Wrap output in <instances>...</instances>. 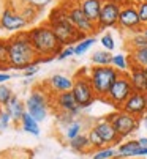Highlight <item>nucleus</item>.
Returning a JSON list of instances; mask_svg holds the SVG:
<instances>
[{
  "label": "nucleus",
  "mask_w": 147,
  "mask_h": 159,
  "mask_svg": "<svg viewBox=\"0 0 147 159\" xmlns=\"http://www.w3.org/2000/svg\"><path fill=\"white\" fill-rule=\"evenodd\" d=\"M100 43H101V46L105 48V51L112 52V51L115 49V41H114V36H112L111 33H105V35L101 36Z\"/></svg>",
  "instance_id": "72a5a7b5"
},
{
  "label": "nucleus",
  "mask_w": 147,
  "mask_h": 159,
  "mask_svg": "<svg viewBox=\"0 0 147 159\" xmlns=\"http://www.w3.org/2000/svg\"><path fill=\"white\" fill-rule=\"evenodd\" d=\"M136 8H138L142 25L147 27V0H139V2H136Z\"/></svg>",
  "instance_id": "c9c22d12"
},
{
  "label": "nucleus",
  "mask_w": 147,
  "mask_h": 159,
  "mask_svg": "<svg viewBox=\"0 0 147 159\" xmlns=\"http://www.w3.org/2000/svg\"><path fill=\"white\" fill-rule=\"evenodd\" d=\"M66 8H68V17H70V20L73 22V25H75L79 32L86 33L87 36L92 35V33H95V32H98L96 24H95V22H92V20L84 14V11L79 8L78 2L73 3L71 7H66Z\"/></svg>",
  "instance_id": "9b49d317"
},
{
  "label": "nucleus",
  "mask_w": 147,
  "mask_h": 159,
  "mask_svg": "<svg viewBox=\"0 0 147 159\" xmlns=\"http://www.w3.org/2000/svg\"><path fill=\"white\" fill-rule=\"evenodd\" d=\"M138 142L141 147H147V137H141V139H138Z\"/></svg>",
  "instance_id": "37998d69"
},
{
  "label": "nucleus",
  "mask_w": 147,
  "mask_h": 159,
  "mask_svg": "<svg viewBox=\"0 0 147 159\" xmlns=\"http://www.w3.org/2000/svg\"><path fill=\"white\" fill-rule=\"evenodd\" d=\"M139 148H141V145H139L138 140L124 142V143H120L117 147V157L119 159H131V157H136Z\"/></svg>",
  "instance_id": "6ab92c4d"
},
{
  "label": "nucleus",
  "mask_w": 147,
  "mask_h": 159,
  "mask_svg": "<svg viewBox=\"0 0 147 159\" xmlns=\"http://www.w3.org/2000/svg\"><path fill=\"white\" fill-rule=\"evenodd\" d=\"M71 55H75V46H65L60 52H59V55L56 57L57 60H65V58H68V57H71Z\"/></svg>",
  "instance_id": "58836bf2"
},
{
  "label": "nucleus",
  "mask_w": 147,
  "mask_h": 159,
  "mask_svg": "<svg viewBox=\"0 0 147 159\" xmlns=\"http://www.w3.org/2000/svg\"><path fill=\"white\" fill-rule=\"evenodd\" d=\"M11 76L8 73H3V71H0V84H5L7 80H10Z\"/></svg>",
  "instance_id": "a19ab883"
},
{
  "label": "nucleus",
  "mask_w": 147,
  "mask_h": 159,
  "mask_svg": "<svg viewBox=\"0 0 147 159\" xmlns=\"http://www.w3.org/2000/svg\"><path fill=\"white\" fill-rule=\"evenodd\" d=\"M49 95H57L63 92H71L73 88V77H68L65 74H54L47 80Z\"/></svg>",
  "instance_id": "f3484780"
},
{
  "label": "nucleus",
  "mask_w": 147,
  "mask_h": 159,
  "mask_svg": "<svg viewBox=\"0 0 147 159\" xmlns=\"http://www.w3.org/2000/svg\"><path fill=\"white\" fill-rule=\"evenodd\" d=\"M105 118L114 125V128H115V131L120 135L122 140L133 135L139 129V123H141V118L133 117L124 110H115V112L109 113V115H106Z\"/></svg>",
  "instance_id": "0eeeda50"
},
{
  "label": "nucleus",
  "mask_w": 147,
  "mask_h": 159,
  "mask_svg": "<svg viewBox=\"0 0 147 159\" xmlns=\"http://www.w3.org/2000/svg\"><path fill=\"white\" fill-rule=\"evenodd\" d=\"M120 10H122V5H119L115 2H111V0H105V3L101 7V13H100V19H98V22H96L98 32L117 27Z\"/></svg>",
  "instance_id": "9d476101"
},
{
  "label": "nucleus",
  "mask_w": 147,
  "mask_h": 159,
  "mask_svg": "<svg viewBox=\"0 0 147 159\" xmlns=\"http://www.w3.org/2000/svg\"><path fill=\"white\" fill-rule=\"evenodd\" d=\"M46 24L51 25V29L54 30L56 36L59 38V41L63 48L78 44L79 41L87 38L86 33L79 32L75 25H73V22L68 17V8L63 7V5L52 10V13L49 14V19H47Z\"/></svg>",
  "instance_id": "7ed1b4c3"
},
{
  "label": "nucleus",
  "mask_w": 147,
  "mask_h": 159,
  "mask_svg": "<svg viewBox=\"0 0 147 159\" xmlns=\"http://www.w3.org/2000/svg\"><path fill=\"white\" fill-rule=\"evenodd\" d=\"M120 76V73L115 70L112 65L109 66H92L89 70V77L93 85V90L96 93V98L106 101V96L109 93V88L115 82V79Z\"/></svg>",
  "instance_id": "20e7f679"
},
{
  "label": "nucleus",
  "mask_w": 147,
  "mask_h": 159,
  "mask_svg": "<svg viewBox=\"0 0 147 159\" xmlns=\"http://www.w3.org/2000/svg\"><path fill=\"white\" fill-rule=\"evenodd\" d=\"M128 60H130V66L147 68V48L128 51Z\"/></svg>",
  "instance_id": "4be33fe9"
},
{
  "label": "nucleus",
  "mask_w": 147,
  "mask_h": 159,
  "mask_svg": "<svg viewBox=\"0 0 147 159\" xmlns=\"http://www.w3.org/2000/svg\"><path fill=\"white\" fill-rule=\"evenodd\" d=\"M10 68V44L8 39H0V71L7 73Z\"/></svg>",
  "instance_id": "b1692460"
},
{
  "label": "nucleus",
  "mask_w": 147,
  "mask_h": 159,
  "mask_svg": "<svg viewBox=\"0 0 147 159\" xmlns=\"http://www.w3.org/2000/svg\"><path fill=\"white\" fill-rule=\"evenodd\" d=\"M29 24L27 20L21 16V13L14 11L13 8H5L0 14V29L7 32H22Z\"/></svg>",
  "instance_id": "ddd939ff"
},
{
  "label": "nucleus",
  "mask_w": 147,
  "mask_h": 159,
  "mask_svg": "<svg viewBox=\"0 0 147 159\" xmlns=\"http://www.w3.org/2000/svg\"><path fill=\"white\" fill-rule=\"evenodd\" d=\"M111 65L115 68L119 73H128L130 70V60L127 54H112V61Z\"/></svg>",
  "instance_id": "393cba45"
},
{
  "label": "nucleus",
  "mask_w": 147,
  "mask_h": 159,
  "mask_svg": "<svg viewBox=\"0 0 147 159\" xmlns=\"http://www.w3.org/2000/svg\"><path fill=\"white\" fill-rule=\"evenodd\" d=\"M68 145L73 151H76V153H93V148L90 147L87 134H82V132L79 135H76L75 139H71L68 142Z\"/></svg>",
  "instance_id": "aec40b11"
},
{
  "label": "nucleus",
  "mask_w": 147,
  "mask_h": 159,
  "mask_svg": "<svg viewBox=\"0 0 147 159\" xmlns=\"http://www.w3.org/2000/svg\"><path fill=\"white\" fill-rule=\"evenodd\" d=\"M26 3H29V5H32L33 8H37V10H43V8H46L49 3H52V0H24Z\"/></svg>",
  "instance_id": "4c0bfd02"
},
{
  "label": "nucleus",
  "mask_w": 147,
  "mask_h": 159,
  "mask_svg": "<svg viewBox=\"0 0 147 159\" xmlns=\"http://www.w3.org/2000/svg\"><path fill=\"white\" fill-rule=\"evenodd\" d=\"M95 43H96V38H95V36H87V38H84L82 41H79L78 44H75V55H84Z\"/></svg>",
  "instance_id": "c85d7f7f"
},
{
  "label": "nucleus",
  "mask_w": 147,
  "mask_h": 159,
  "mask_svg": "<svg viewBox=\"0 0 147 159\" xmlns=\"http://www.w3.org/2000/svg\"><path fill=\"white\" fill-rule=\"evenodd\" d=\"M81 132H82V123L78 121V120H75L71 125H68L65 128V139L70 142L71 139H75L76 135H79Z\"/></svg>",
  "instance_id": "7c9ffc66"
},
{
  "label": "nucleus",
  "mask_w": 147,
  "mask_h": 159,
  "mask_svg": "<svg viewBox=\"0 0 147 159\" xmlns=\"http://www.w3.org/2000/svg\"><path fill=\"white\" fill-rule=\"evenodd\" d=\"M21 126H22L24 131H27V132H30L33 135H40V125L27 110H26V113H24L22 118H21Z\"/></svg>",
  "instance_id": "5701e85b"
},
{
  "label": "nucleus",
  "mask_w": 147,
  "mask_h": 159,
  "mask_svg": "<svg viewBox=\"0 0 147 159\" xmlns=\"http://www.w3.org/2000/svg\"><path fill=\"white\" fill-rule=\"evenodd\" d=\"M38 13H40V10L33 8V7H32V5H29V3H24V5H22V8H21V16L27 20V24H32V22L37 19Z\"/></svg>",
  "instance_id": "2f4dec72"
},
{
  "label": "nucleus",
  "mask_w": 147,
  "mask_h": 159,
  "mask_svg": "<svg viewBox=\"0 0 147 159\" xmlns=\"http://www.w3.org/2000/svg\"><path fill=\"white\" fill-rule=\"evenodd\" d=\"M114 159H119V157H114Z\"/></svg>",
  "instance_id": "de8ad7c7"
},
{
  "label": "nucleus",
  "mask_w": 147,
  "mask_h": 159,
  "mask_svg": "<svg viewBox=\"0 0 147 159\" xmlns=\"http://www.w3.org/2000/svg\"><path fill=\"white\" fill-rule=\"evenodd\" d=\"M14 93L11 92L10 87H7L5 84H0V107H7Z\"/></svg>",
  "instance_id": "473e14b6"
},
{
  "label": "nucleus",
  "mask_w": 147,
  "mask_h": 159,
  "mask_svg": "<svg viewBox=\"0 0 147 159\" xmlns=\"http://www.w3.org/2000/svg\"><path fill=\"white\" fill-rule=\"evenodd\" d=\"M114 157H117V150H114L112 147H105L92 153V159H114Z\"/></svg>",
  "instance_id": "c756f323"
},
{
  "label": "nucleus",
  "mask_w": 147,
  "mask_h": 159,
  "mask_svg": "<svg viewBox=\"0 0 147 159\" xmlns=\"http://www.w3.org/2000/svg\"><path fill=\"white\" fill-rule=\"evenodd\" d=\"M112 61V52L109 51H95L92 54V63L95 66H109Z\"/></svg>",
  "instance_id": "a878e982"
},
{
  "label": "nucleus",
  "mask_w": 147,
  "mask_h": 159,
  "mask_svg": "<svg viewBox=\"0 0 147 159\" xmlns=\"http://www.w3.org/2000/svg\"><path fill=\"white\" fill-rule=\"evenodd\" d=\"M10 44V68L24 71L32 65L40 63V57L32 46L27 32H17L8 39Z\"/></svg>",
  "instance_id": "f257e3e1"
},
{
  "label": "nucleus",
  "mask_w": 147,
  "mask_h": 159,
  "mask_svg": "<svg viewBox=\"0 0 147 159\" xmlns=\"http://www.w3.org/2000/svg\"><path fill=\"white\" fill-rule=\"evenodd\" d=\"M111 2H115V3H119V5H122V3L125 5V3L128 2V0H111Z\"/></svg>",
  "instance_id": "c03bdc74"
},
{
  "label": "nucleus",
  "mask_w": 147,
  "mask_h": 159,
  "mask_svg": "<svg viewBox=\"0 0 147 159\" xmlns=\"http://www.w3.org/2000/svg\"><path fill=\"white\" fill-rule=\"evenodd\" d=\"M133 92H135V88L130 82L128 73H120V76L115 79V82L109 88V93H108L105 102L114 106L115 110H120L124 102L133 95Z\"/></svg>",
  "instance_id": "423d86ee"
},
{
  "label": "nucleus",
  "mask_w": 147,
  "mask_h": 159,
  "mask_svg": "<svg viewBox=\"0 0 147 159\" xmlns=\"http://www.w3.org/2000/svg\"><path fill=\"white\" fill-rule=\"evenodd\" d=\"M38 65H32V66H29L27 70H24V76L26 77H30V76H33V74H37L38 73Z\"/></svg>",
  "instance_id": "ea45409f"
},
{
  "label": "nucleus",
  "mask_w": 147,
  "mask_h": 159,
  "mask_svg": "<svg viewBox=\"0 0 147 159\" xmlns=\"http://www.w3.org/2000/svg\"><path fill=\"white\" fill-rule=\"evenodd\" d=\"M75 120H76V117L71 115V113H68V112H59V113H57V121H59V125L63 126V128H66L68 125H71Z\"/></svg>",
  "instance_id": "f704fd0d"
},
{
  "label": "nucleus",
  "mask_w": 147,
  "mask_h": 159,
  "mask_svg": "<svg viewBox=\"0 0 147 159\" xmlns=\"http://www.w3.org/2000/svg\"><path fill=\"white\" fill-rule=\"evenodd\" d=\"M142 33H144V35L147 36V27H144V30H142Z\"/></svg>",
  "instance_id": "a18cd8bd"
},
{
  "label": "nucleus",
  "mask_w": 147,
  "mask_h": 159,
  "mask_svg": "<svg viewBox=\"0 0 147 159\" xmlns=\"http://www.w3.org/2000/svg\"><path fill=\"white\" fill-rule=\"evenodd\" d=\"M49 106H51V95H44L40 90H33L26 101V110L38 123L46 120Z\"/></svg>",
  "instance_id": "1a4fd4ad"
},
{
  "label": "nucleus",
  "mask_w": 147,
  "mask_h": 159,
  "mask_svg": "<svg viewBox=\"0 0 147 159\" xmlns=\"http://www.w3.org/2000/svg\"><path fill=\"white\" fill-rule=\"evenodd\" d=\"M51 106H54L59 112H68L71 115L78 117L81 113V106L78 104L75 95L71 92H63L57 95H51Z\"/></svg>",
  "instance_id": "f8f14e48"
},
{
  "label": "nucleus",
  "mask_w": 147,
  "mask_h": 159,
  "mask_svg": "<svg viewBox=\"0 0 147 159\" xmlns=\"http://www.w3.org/2000/svg\"><path fill=\"white\" fill-rule=\"evenodd\" d=\"M0 109H2V107H0Z\"/></svg>",
  "instance_id": "09e8293b"
},
{
  "label": "nucleus",
  "mask_w": 147,
  "mask_h": 159,
  "mask_svg": "<svg viewBox=\"0 0 147 159\" xmlns=\"http://www.w3.org/2000/svg\"><path fill=\"white\" fill-rule=\"evenodd\" d=\"M93 128L98 131V134L101 135V139L105 140L106 145H120V143H119V142H122L120 135L117 134L114 125H112L109 120H106L105 117L100 118V120H96V121L93 123Z\"/></svg>",
  "instance_id": "2eb2a0df"
},
{
  "label": "nucleus",
  "mask_w": 147,
  "mask_h": 159,
  "mask_svg": "<svg viewBox=\"0 0 147 159\" xmlns=\"http://www.w3.org/2000/svg\"><path fill=\"white\" fill-rule=\"evenodd\" d=\"M120 110H124L127 113L133 117H138V118H142L147 112V101H145V95L144 93H138V92H133V95L124 102Z\"/></svg>",
  "instance_id": "4468645a"
},
{
  "label": "nucleus",
  "mask_w": 147,
  "mask_h": 159,
  "mask_svg": "<svg viewBox=\"0 0 147 159\" xmlns=\"http://www.w3.org/2000/svg\"><path fill=\"white\" fill-rule=\"evenodd\" d=\"M128 77L130 82L138 93H147V68H138V66H130L128 70Z\"/></svg>",
  "instance_id": "dca6fc26"
},
{
  "label": "nucleus",
  "mask_w": 147,
  "mask_h": 159,
  "mask_svg": "<svg viewBox=\"0 0 147 159\" xmlns=\"http://www.w3.org/2000/svg\"><path fill=\"white\" fill-rule=\"evenodd\" d=\"M27 35H29L32 46L35 48V51L40 57V63L54 60L59 55V52L63 49V46L60 44L59 38L56 36L54 30L51 29L49 24L33 27L32 30L27 32Z\"/></svg>",
  "instance_id": "f03ea898"
},
{
  "label": "nucleus",
  "mask_w": 147,
  "mask_h": 159,
  "mask_svg": "<svg viewBox=\"0 0 147 159\" xmlns=\"http://www.w3.org/2000/svg\"><path fill=\"white\" fill-rule=\"evenodd\" d=\"M117 27L133 33H141L144 30V25L141 22L138 8L133 2H127L125 5H122L120 14H119V22H117Z\"/></svg>",
  "instance_id": "6e6552de"
},
{
  "label": "nucleus",
  "mask_w": 147,
  "mask_h": 159,
  "mask_svg": "<svg viewBox=\"0 0 147 159\" xmlns=\"http://www.w3.org/2000/svg\"><path fill=\"white\" fill-rule=\"evenodd\" d=\"M10 113H11V118H13V121H21V118H22V115L26 113V104H22L21 102V99L16 96V95H13V98L10 99V102H8V106L5 107Z\"/></svg>",
  "instance_id": "412c9836"
},
{
  "label": "nucleus",
  "mask_w": 147,
  "mask_h": 159,
  "mask_svg": "<svg viewBox=\"0 0 147 159\" xmlns=\"http://www.w3.org/2000/svg\"><path fill=\"white\" fill-rule=\"evenodd\" d=\"M71 93L75 95L78 104L81 106V109L90 107L98 99L95 90H93V85L90 82V77H89V71L87 70H81V71H78L75 74V77H73Z\"/></svg>",
  "instance_id": "39448f33"
},
{
  "label": "nucleus",
  "mask_w": 147,
  "mask_h": 159,
  "mask_svg": "<svg viewBox=\"0 0 147 159\" xmlns=\"http://www.w3.org/2000/svg\"><path fill=\"white\" fill-rule=\"evenodd\" d=\"M105 3V0H78L79 8L84 11V14L92 20V22H98L100 19V13H101V7Z\"/></svg>",
  "instance_id": "a211bd4d"
},
{
  "label": "nucleus",
  "mask_w": 147,
  "mask_h": 159,
  "mask_svg": "<svg viewBox=\"0 0 147 159\" xmlns=\"http://www.w3.org/2000/svg\"><path fill=\"white\" fill-rule=\"evenodd\" d=\"M13 121V118H11V113L3 107V109H0V131H3V129H7L8 126H10V123Z\"/></svg>",
  "instance_id": "e433bc0d"
},
{
  "label": "nucleus",
  "mask_w": 147,
  "mask_h": 159,
  "mask_svg": "<svg viewBox=\"0 0 147 159\" xmlns=\"http://www.w3.org/2000/svg\"><path fill=\"white\" fill-rule=\"evenodd\" d=\"M87 137H89V142H90V147L93 148V151L106 147L105 140L101 139V135L98 134V131H96L93 126H92V128H89V131H87Z\"/></svg>",
  "instance_id": "cd10ccee"
},
{
  "label": "nucleus",
  "mask_w": 147,
  "mask_h": 159,
  "mask_svg": "<svg viewBox=\"0 0 147 159\" xmlns=\"http://www.w3.org/2000/svg\"><path fill=\"white\" fill-rule=\"evenodd\" d=\"M138 156H147V147H141V148L138 150L136 157H138Z\"/></svg>",
  "instance_id": "79ce46f5"
},
{
  "label": "nucleus",
  "mask_w": 147,
  "mask_h": 159,
  "mask_svg": "<svg viewBox=\"0 0 147 159\" xmlns=\"http://www.w3.org/2000/svg\"><path fill=\"white\" fill-rule=\"evenodd\" d=\"M128 2H133L135 3V2H139V0H128Z\"/></svg>",
  "instance_id": "49530a36"
},
{
  "label": "nucleus",
  "mask_w": 147,
  "mask_h": 159,
  "mask_svg": "<svg viewBox=\"0 0 147 159\" xmlns=\"http://www.w3.org/2000/svg\"><path fill=\"white\" fill-rule=\"evenodd\" d=\"M141 48H147V36L142 32L141 33H133L127 41V49L133 51V49H141Z\"/></svg>",
  "instance_id": "bb28decb"
}]
</instances>
